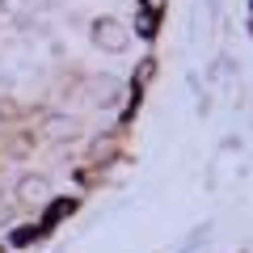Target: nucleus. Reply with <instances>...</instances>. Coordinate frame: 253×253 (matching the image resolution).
Returning a JSON list of instances; mask_svg holds the SVG:
<instances>
[{
    "instance_id": "nucleus-4",
    "label": "nucleus",
    "mask_w": 253,
    "mask_h": 253,
    "mask_svg": "<svg viewBox=\"0 0 253 253\" xmlns=\"http://www.w3.org/2000/svg\"><path fill=\"white\" fill-rule=\"evenodd\" d=\"M42 135L51 139V144H68V139L81 135V123H76V118H68V114H55V118H46Z\"/></svg>"
},
{
    "instance_id": "nucleus-2",
    "label": "nucleus",
    "mask_w": 253,
    "mask_h": 253,
    "mask_svg": "<svg viewBox=\"0 0 253 253\" xmlns=\"http://www.w3.org/2000/svg\"><path fill=\"white\" fill-rule=\"evenodd\" d=\"M46 194H51V186H46V177H38V173H26V177L17 181V203L21 207H42L46 203Z\"/></svg>"
},
{
    "instance_id": "nucleus-5",
    "label": "nucleus",
    "mask_w": 253,
    "mask_h": 253,
    "mask_svg": "<svg viewBox=\"0 0 253 253\" xmlns=\"http://www.w3.org/2000/svg\"><path fill=\"white\" fill-rule=\"evenodd\" d=\"M144 9H148V13H161V9H165V0H144Z\"/></svg>"
},
{
    "instance_id": "nucleus-3",
    "label": "nucleus",
    "mask_w": 253,
    "mask_h": 253,
    "mask_svg": "<svg viewBox=\"0 0 253 253\" xmlns=\"http://www.w3.org/2000/svg\"><path fill=\"white\" fill-rule=\"evenodd\" d=\"M118 93H123V84H118L114 76H93L84 97H89V106H97V110H101V106H114Z\"/></svg>"
},
{
    "instance_id": "nucleus-1",
    "label": "nucleus",
    "mask_w": 253,
    "mask_h": 253,
    "mask_svg": "<svg viewBox=\"0 0 253 253\" xmlns=\"http://www.w3.org/2000/svg\"><path fill=\"white\" fill-rule=\"evenodd\" d=\"M93 42H97L101 51H126V30H123V21H114V17L93 21Z\"/></svg>"
}]
</instances>
